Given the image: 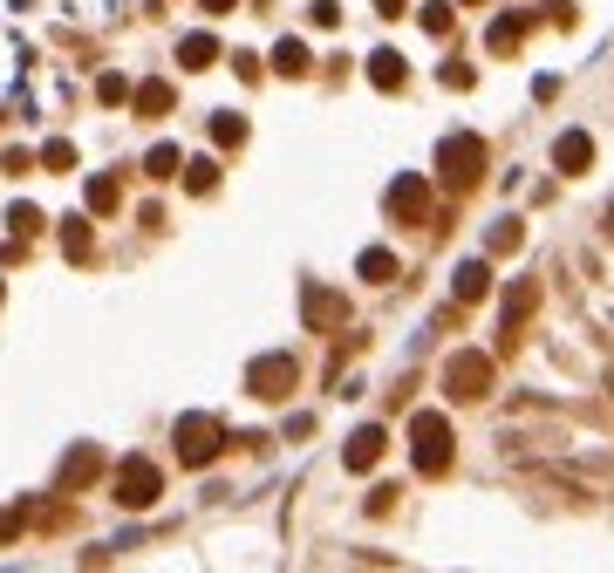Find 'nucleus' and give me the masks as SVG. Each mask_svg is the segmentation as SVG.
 Segmentation results:
<instances>
[{"instance_id":"ddd939ff","label":"nucleus","mask_w":614,"mask_h":573,"mask_svg":"<svg viewBox=\"0 0 614 573\" xmlns=\"http://www.w3.org/2000/svg\"><path fill=\"white\" fill-rule=\"evenodd\" d=\"M82 198H89V219H103V212H116V205H123V185H116L110 171H96V178L82 185Z\"/></svg>"},{"instance_id":"5701e85b","label":"nucleus","mask_w":614,"mask_h":573,"mask_svg":"<svg viewBox=\"0 0 614 573\" xmlns=\"http://www.w3.org/2000/svg\"><path fill=\"white\" fill-rule=\"evenodd\" d=\"M185 191H198V198L219 191V164H212V157H192V164H185Z\"/></svg>"},{"instance_id":"a878e982","label":"nucleus","mask_w":614,"mask_h":573,"mask_svg":"<svg viewBox=\"0 0 614 573\" xmlns=\"http://www.w3.org/2000/svg\"><path fill=\"white\" fill-rule=\"evenodd\" d=\"M41 164H48V171H76V144H69V137H48V144H41Z\"/></svg>"},{"instance_id":"f3484780","label":"nucleus","mask_w":614,"mask_h":573,"mask_svg":"<svg viewBox=\"0 0 614 573\" xmlns=\"http://www.w3.org/2000/svg\"><path fill=\"white\" fill-rule=\"evenodd\" d=\"M178 171H185L178 144H151V151H144V178H157V185H164V178H178Z\"/></svg>"},{"instance_id":"bb28decb","label":"nucleus","mask_w":614,"mask_h":573,"mask_svg":"<svg viewBox=\"0 0 614 573\" xmlns=\"http://www.w3.org/2000/svg\"><path fill=\"white\" fill-rule=\"evenodd\" d=\"M7 226H14L7 239H35V232H41V212H35V205H7Z\"/></svg>"},{"instance_id":"c9c22d12","label":"nucleus","mask_w":614,"mask_h":573,"mask_svg":"<svg viewBox=\"0 0 614 573\" xmlns=\"http://www.w3.org/2000/svg\"><path fill=\"white\" fill-rule=\"evenodd\" d=\"M464 7H478V0H464Z\"/></svg>"},{"instance_id":"f8f14e48","label":"nucleus","mask_w":614,"mask_h":573,"mask_svg":"<svg viewBox=\"0 0 614 573\" xmlns=\"http://www.w3.org/2000/svg\"><path fill=\"white\" fill-rule=\"evenodd\" d=\"M526 28H533V14H499V21L485 28V48H492V55H512V48L526 41Z\"/></svg>"},{"instance_id":"b1692460","label":"nucleus","mask_w":614,"mask_h":573,"mask_svg":"<svg viewBox=\"0 0 614 573\" xmlns=\"http://www.w3.org/2000/svg\"><path fill=\"white\" fill-rule=\"evenodd\" d=\"M355 273H362V280H396V253H383V246H369V253L355 260Z\"/></svg>"},{"instance_id":"a211bd4d","label":"nucleus","mask_w":614,"mask_h":573,"mask_svg":"<svg viewBox=\"0 0 614 573\" xmlns=\"http://www.w3.org/2000/svg\"><path fill=\"white\" fill-rule=\"evenodd\" d=\"M492 294V267L485 260H464L458 267V301H485Z\"/></svg>"},{"instance_id":"f704fd0d","label":"nucleus","mask_w":614,"mask_h":573,"mask_svg":"<svg viewBox=\"0 0 614 573\" xmlns=\"http://www.w3.org/2000/svg\"><path fill=\"white\" fill-rule=\"evenodd\" d=\"M608 239H614V205H608Z\"/></svg>"},{"instance_id":"4be33fe9","label":"nucleus","mask_w":614,"mask_h":573,"mask_svg":"<svg viewBox=\"0 0 614 573\" xmlns=\"http://www.w3.org/2000/svg\"><path fill=\"white\" fill-rule=\"evenodd\" d=\"M89 246H96L89 219H62V253H69V260H89Z\"/></svg>"},{"instance_id":"39448f33","label":"nucleus","mask_w":614,"mask_h":573,"mask_svg":"<svg viewBox=\"0 0 614 573\" xmlns=\"http://www.w3.org/2000/svg\"><path fill=\"white\" fill-rule=\"evenodd\" d=\"M444 389L458 396V403H478L485 389H492V355H478V348H464L444 362Z\"/></svg>"},{"instance_id":"473e14b6","label":"nucleus","mask_w":614,"mask_h":573,"mask_svg":"<svg viewBox=\"0 0 614 573\" xmlns=\"http://www.w3.org/2000/svg\"><path fill=\"white\" fill-rule=\"evenodd\" d=\"M198 7H205V14H232L239 0H198Z\"/></svg>"},{"instance_id":"423d86ee","label":"nucleus","mask_w":614,"mask_h":573,"mask_svg":"<svg viewBox=\"0 0 614 573\" xmlns=\"http://www.w3.org/2000/svg\"><path fill=\"white\" fill-rule=\"evenodd\" d=\"M301 382V369H294V355H260L253 369H246V389L260 396V403H280L287 389Z\"/></svg>"},{"instance_id":"f03ea898","label":"nucleus","mask_w":614,"mask_h":573,"mask_svg":"<svg viewBox=\"0 0 614 573\" xmlns=\"http://www.w3.org/2000/svg\"><path fill=\"white\" fill-rule=\"evenodd\" d=\"M171 444H178V464L205 471V464H212L219 451H226V423H219V417H205V410H192V417H178Z\"/></svg>"},{"instance_id":"dca6fc26","label":"nucleus","mask_w":614,"mask_h":573,"mask_svg":"<svg viewBox=\"0 0 614 573\" xmlns=\"http://www.w3.org/2000/svg\"><path fill=\"white\" fill-rule=\"evenodd\" d=\"M219 62V41L212 35H185L178 41V69H212Z\"/></svg>"},{"instance_id":"6ab92c4d","label":"nucleus","mask_w":614,"mask_h":573,"mask_svg":"<svg viewBox=\"0 0 614 573\" xmlns=\"http://www.w3.org/2000/svg\"><path fill=\"white\" fill-rule=\"evenodd\" d=\"M137 116H171V82H137Z\"/></svg>"},{"instance_id":"cd10ccee","label":"nucleus","mask_w":614,"mask_h":573,"mask_svg":"<svg viewBox=\"0 0 614 573\" xmlns=\"http://www.w3.org/2000/svg\"><path fill=\"white\" fill-rule=\"evenodd\" d=\"M451 21H458L451 0H430V7H423V35H451Z\"/></svg>"},{"instance_id":"c756f323","label":"nucleus","mask_w":614,"mask_h":573,"mask_svg":"<svg viewBox=\"0 0 614 573\" xmlns=\"http://www.w3.org/2000/svg\"><path fill=\"white\" fill-rule=\"evenodd\" d=\"M0 171H7V178H21V171H35V157H28V151H7V157H0Z\"/></svg>"},{"instance_id":"4468645a","label":"nucleus","mask_w":614,"mask_h":573,"mask_svg":"<svg viewBox=\"0 0 614 573\" xmlns=\"http://www.w3.org/2000/svg\"><path fill=\"white\" fill-rule=\"evenodd\" d=\"M539 307V280H519L512 294H505V335H519V321Z\"/></svg>"},{"instance_id":"f257e3e1","label":"nucleus","mask_w":614,"mask_h":573,"mask_svg":"<svg viewBox=\"0 0 614 573\" xmlns=\"http://www.w3.org/2000/svg\"><path fill=\"white\" fill-rule=\"evenodd\" d=\"M451 444H458V437H451V417H444V410H417V417H410V464H417L423 478H444V471H451Z\"/></svg>"},{"instance_id":"1a4fd4ad","label":"nucleus","mask_w":614,"mask_h":573,"mask_svg":"<svg viewBox=\"0 0 614 573\" xmlns=\"http://www.w3.org/2000/svg\"><path fill=\"white\" fill-rule=\"evenodd\" d=\"M301 314H307V328H342V321H348L342 294H328V287H307V294H301Z\"/></svg>"},{"instance_id":"7c9ffc66","label":"nucleus","mask_w":614,"mask_h":573,"mask_svg":"<svg viewBox=\"0 0 614 573\" xmlns=\"http://www.w3.org/2000/svg\"><path fill=\"white\" fill-rule=\"evenodd\" d=\"M444 89H471V69H464V62H444Z\"/></svg>"},{"instance_id":"2eb2a0df","label":"nucleus","mask_w":614,"mask_h":573,"mask_svg":"<svg viewBox=\"0 0 614 573\" xmlns=\"http://www.w3.org/2000/svg\"><path fill=\"white\" fill-rule=\"evenodd\" d=\"M403 76H410V69H403L396 48H376V55H369V82H376V89H403Z\"/></svg>"},{"instance_id":"0eeeda50","label":"nucleus","mask_w":614,"mask_h":573,"mask_svg":"<svg viewBox=\"0 0 614 573\" xmlns=\"http://www.w3.org/2000/svg\"><path fill=\"white\" fill-rule=\"evenodd\" d=\"M389 212H396L403 226H423V219H430V185H423L417 171H403V178L389 185Z\"/></svg>"},{"instance_id":"393cba45","label":"nucleus","mask_w":614,"mask_h":573,"mask_svg":"<svg viewBox=\"0 0 614 573\" xmlns=\"http://www.w3.org/2000/svg\"><path fill=\"white\" fill-rule=\"evenodd\" d=\"M485 246H492V253H519V246H526V226H519V219H499Z\"/></svg>"},{"instance_id":"20e7f679","label":"nucleus","mask_w":614,"mask_h":573,"mask_svg":"<svg viewBox=\"0 0 614 573\" xmlns=\"http://www.w3.org/2000/svg\"><path fill=\"white\" fill-rule=\"evenodd\" d=\"M437 171H444L451 191H471L478 178H485V137H471V130L444 137V144H437Z\"/></svg>"},{"instance_id":"6e6552de","label":"nucleus","mask_w":614,"mask_h":573,"mask_svg":"<svg viewBox=\"0 0 614 573\" xmlns=\"http://www.w3.org/2000/svg\"><path fill=\"white\" fill-rule=\"evenodd\" d=\"M383 423H362V430H355V437H348V451H342V464L348 471H376V464H383Z\"/></svg>"},{"instance_id":"9b49d317","label":"nucleus","mask_w":614,"mask_h":573,"mask_svg":"<svg viewBox=\"0 0 614 573\" xmlns=\"http://www.w3.org/2000/svg\"><path fill=\"white\" fill-rule=\"evenodd\" d=\"M553 164H560L567 178H580V171L594 164V137H587V130H567V137L553 144Z\"/></svg>"},{"instance_id":"72a5a7b5","label":"nucleus","mask_w":614,"mask_h":573,"mask_svg":"<svg viewBox=\"0 0 614 573\" xmlns=\"http://www.w3.org/2000/svg\"><path fill=\"white\" fill-rule=\"evenodd\" d=\"M403 7H410V0H376V14H403Z\"/></svg>"},{"instance_id":"c85d7f7f","label":"nucleus","mask_w":614,"mask_h":573,"mask_svg":"<svg viewBox=\"0 0 614 573\" xmlns=\"http://www.w3.org/2000/svg\"><path fill=\"white\" fill-rule=\"evenodd\" d=\"M123 96H137L123 76H103V82H96V103H123Z\"/></svg>"},{"instance_id":"aec40b11","label":"nucleus","mask_w":614,"mask_h":573,"mask_svg":"<svg viewBox=\"0 0 614 573\" xmlns=\"http://www.w3.org/2000/svg\"><path fill=\"white\" fill-rule=\"evenodd\" d=\"M307 62H314V55H307V41H280V48H273V69H280V76H307Z\"/></svg>"},{"instance_id":"7ed1b4c3","label":"nucleus","mask_w":614,"mask_h":573,"mask_svg":"<svg viewBox=\"0 0 614 573\" xmlns=\"http://www.w3.org/2000/svg\"><path fill=\"white\" fill-rule=\"evenodd\" d=\"M110 492H116V505L123 512H151L157 498H164V471H157L151 458H123L110 471Z\"/></svg>"},{"instance_id":"2f4dec72","label":"nucleus","mask_w":614,"mask_h":573,"mask_svg":"<svg viewBox=\"0 0 614 573\" xmlns=\"http://www.w3.org/2000/svg\"><path fill=\"white\" fill-rule=\"evenodd\" d=\"M21 533V519H14V512H7V505H0V546H7V539Z\"/></svg>"},{"instance_id":"e433bc0d","label":"nucleus","mask_w":614,"mask_h":573,"mask_svg":"<svg viewBox=\"0 0 614 573\" xmlns=\"http://www.w3.org/2000/svg\"><path fill=\"white\" fill-rule=\"evenodd\" d=\"M0 294H7V287H0Z\"/></svg>"},{"instance_id":"412c9836","label":"nucleus","mask_w":614,"mask_h":573,"mask_svg":"<svg viewBox=\"0 0 614 573\" xmlns=\"http://www.w3.org/2000/svg\"><path fill=\"white\" fill-rule=\"evenodd\" d=\"M212 144H219V151H239V144H246V116L219 110V116H212Z\"/></svg>"},{"instance_id":"9d476101","label":"nucleus","mask_w":614,"mask_h":573,"mask_svg":"<svg viewBox=\"0 0 614 573\" xmlns=\"http://www.w3.org/2000/svg\"><path fill=\"white\" fill-rule=\"evenodd\" d=\"M96 471H103V451H96V444H76V451L62 458V492H82V485H96Z\"/></svg>"}]
</instances>
